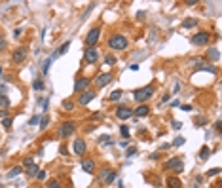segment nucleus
Here are the masks:
<instances>
[{
	"instance_id": "19",
	"label": "nucleus",
	"mask_w": 222,
	"mask_h": 188,
	"mask_svg": "<svg viewBox=\"0 0 222 188\" xmlns=\"http://www.w3.org/2000/svg\"><path fill=\"white\" fill-rule=\"evenodd\" d=\"M21 171H23V167H21V165L11 167V169L8 171V179H13V177H17V175H21Z\"/></svg>"
},
{
	"instance_id": "36",
	"label": "nucleus",
	"mask_w": 222,
	"mask_h": 188,
	"mask_svg": "<svg viewBox=\"0 0 222 188\" xmlns=\"http://www.w3.org/2000/svg\"><path fill=\"white\" fill-rule=\"evenodd\" d=\"M120 133H122L123 137L127 139V137H129V127H127V126H122V127H120Z\"/></svg>"
},
{
	"instance_id": "14",
	"label": "nucleus",
	"mask_w": 222,
	"mask_h": 188,
	"mask_svg": "<svg viewBox=\"0 0 222 188\" xmlns=\"http://www.w3.org/2000/svg\"><path fill=\"white\" fill-rule=\"evenodd\" d=\"M133 114L139 116V118H144V116L150 114V106H148V105H139L135 110H133Z\"/></svg>"
},
{
	"instance_id": "42",
	"label": "nucleus",
	"mask_w": 222,
	"mask_h": 188,
	"mask_svg": "<svg viewBox=\"0 0 222 188\" xmlns=\"http://www.w3.org/2000/svg\"><path fill=\"white\" fill-rule=\"evenodd\" d=\"M40 106H42V110H48V99H42V101H40Z\"/></svg>"
},
{
	"instance_id": "30",
	"label": "nucleus",
	"mask_w": 222,
	"mask_h": 188,
	"mask_svg": "<svg viewBox=\"0 0 222 188\" xmlns=\"http://www.w3.org/2000/svg\"><path fill=\"white\" fill-rule=\"evenodd\" d=\"M68 46H70V42H65V44H63V46H61V48H59V50H57V51H55V53H57V55H63V53H67V50H68Z\"/></svg>"
},
{
	"instance_id": "12",
	"label": "nucleus",
	"mask_w": 222,
	"mask_h": 188,
	"mask_svg": "<svg viewBox=\"0 0 222 188\" xmlns=\"http://www.w3.org/2000/svg\"><path fill=\"white\" fill-rule=\"evenodd\" d=\"M116 116H118L120 120H129L133 116V110L129 109V106H118V109H116Z\"/></svg>"
},
{
	"instance_id": "17",
	"label": "nucleus",
	"mask_w": 222,
	"mask_h": 188,
	"mask_svg": "<svg viewBox=\"0 0 222 188\" xmlns=\"http://www.w3.org/2000/svg\"><path fill=\"white\" fill-rule=\"evenodd\" d=\"M182 182H180L179 177H167V188H180Z\"/></svg>"
},
{
	"instance_id": "41",
	"label": "nucleus",
	"mask_w": 222,
	"mask_h": 188,
	"mask_svg": "<svg viewBox=\"0 0 222 188\" xmlns=\"http://www.w3.org/2000/svg\"><path fill=\"white\" fill-rule=\"evenodd\" d=\"M30 163H34V160H32V158H25V160H23V165H30Z\"/></svg>"
},
{
	"instance_id": "26",
	"label": "nucleus",
	"mask_w": 222,
	"mask_h": 188,
	"mask_svg": "<svg viewBox=\"0 0 222 188\" xmlns=\"http://www.w3.org/2000/svg\"><path fill=\"white\" fill-rule=\"evenodd\" d=\"M120 97H122V91H120V89H114L110 93V97H108V101H118Z\"/></svg>"
},
{
	"instance_id": "51",
	"label": "nucleus",
	"mask_w": 222,
	"mask_h": 188,
	"mask_svg": "<svg viewBox=\"0 0 222 188\" xmlns=\"http://www.w3.org/2000/svg\"><path fill=\"white\" fill-rule=\"evenodd\" d=\"M0 74H2V69H0Z\"/></svg>"
},
{
	"instance_id": "49",
	"label": "nucleus",
	"mask_w": 222,
	"mask_h": 188,
	"mask_svg": "<svg viewBox=\"0 0 222 188\" xmlns=\"http://www.w3.org/2000/svg\"><path fill=\"white\" fill-rule=\"evenodd\" d=\"M173 91H175V93H179V91H180V84H175V87H173Z\"/></svg>"
},
{
	"instance_id": "45",
	"label": "nucleus",
	"mask_w": 222,
	"mask_h": 188,
	"mask_svg": "<svg viewBox=\"0 0 222 188\" xmlns=\"http://www.w3.org/2000/svg\"><path fill=\"white\" fill-rule=\"evenodd\" d=\"M220 127H222V123H220V120H218V122H216V123H215V129H216V131H218V133H220V131H222V129H220Z\"/></svg>"
},
{
	"instance_id": "25",
	"label": "nucleus",
	"mask_w": 222,
	"mask_h": 188,
	"mask_svg": "<svg viewBox=\"0 0 222 188\" xmlns=\"http://www.w3.org/2000/svg\"><path fill=\"white\" fill-rule=\"evenodd\" d=\"M46 188H61V182H59L57 179H51V181H48Z\"/></svg>"
},
{
	"instance_id": "37",
	"label": "nucleus",
	"mask_w": 222,
	"mask_h": 188,
	"mask_svg": "<svg viewBox=\"0 0 222 188\" xmlns=\"http://www.w3.org/2000/svg\"><path fill=\"white\" fill-rule=\"evenodd\" d=\"M104 61H106V65H114V63H116V57H114V55H106V57H104Z\"/></svg>"
},
{
	"instance_id": "23",
	"label": "nucleus",
	"mask_w": 222,
	"mask_h": 188,
	"mask_svg": "<svg viewBox=\"0 0 222 188\" xmlns=\"http://www.w3.org/2000/svg\"><path fill=\"white\" fill-rule=\"evenodd\" d=\"M32 89H34V91H42L44 89V82L40 78H36L34 82H32Z\"/></svg>"
},
{
	"instance_id": "22",
	"label": "nucleus",
	"mask_w": 222,
	"mask_h": 188,
	"mask_svg": "<svg viewBox=\"0 0 222 188\" xmlns=\"http://www.w3.org/2000/svg\"><path fill=\"white\" fill-rule=\"evenodd\" d=\"M10 99H8V95H0V109H2V110H6L8 109V106H10Z\"/></svg>"
},
{
	"instance_id": "13",
	"label": "nucleus",
	"mask_w": 222,
	"mask_h": 188,
	"mask_svg": "<svg viewBox=\"0 0 222 188\" xmlns=\"http://www.w3.org/2000/svg\"><path fill=\"white\" fill-rule=\"evenodd\" d=\"M84 59H86L87 63H95L97 59H99V51L95 50V48H87V51H86V55H84Z\"/></svg>"
},
{
	"instance_id": "18",
	"label": "nucleus",
	"mask_w": 222,
	"mask_h": 188,
	"mask_svg": "<svg viewBox=\"0 0 222 188\" xmlns=\"http://www.w3.org/2000/svg\"><path fill=\"white\" fill-rule=\"evenodd\" d=\"M82 169L86 171V173H93V169H95L93 160H84V162H82Z\"/></svg>"
},
{
	"instance_id": "10",
	"label": "nucleus",
	"mask_w": 222,
	"mask_h": 188,
	"mask_svg": "<svg viewBox=\"0 0 222 188\" xmlns=\"http://www.w3.org/2000/svg\"><path fill=\"white\" fill-rule=\"evenodd\" d=\"M95 99V91L93 89H86V91H82V93H80V99H78V103L80 105H89L91 101H93Z\"/></svg>"
},
{
	"instance_id": "16",
	"label": "nucleus",
	"mask_w": 222,
	"mask_h": 188,
	"mask_svg": "<svg viewBox=\"0 0 222 188\" xmlns=\"http://www.w3.org/2000/svg\"><path fill=\"white\" fill-rule=\"evenodd\" d=\"M87 86H89V78H78V82L74 86V91H86Z\"/></svg>"
},
{
	"instance_id": "43",
	"label": "nucleus",
	"mask_w": 222,
	"mask_h": 188,
	"mask_svg": "<svg viewBox=\"0 0 222 188\" xmlns=\"http://www.w3.org/2000/svg\"><path fill=\"white\" fill-rule=\"evenodd\" d=\"M6 91H8V87L4 84H0V95H6Z\"/></svg>"
},
{
	"instance_id": "7",
	"label": "nucleus",
	"mask_w": 222,
	"mask_h": 188,
	"mask_svg": "<svg viewBox=\"0 0 222 188\" xmlns=\"http://www.w3.org/2000/svg\"><path fill=\"white\" fill-rule=\"evenodd\" d=\"M99 36H101V29L99 27H95V29H91L89 33H87V38H86V44L87 48H93L97 42H99Z\"/></svg>"
},
{
	"instance_id": "4",
	"label": "nucleus",
	"mask_w": 222,
	"mask_h": 188,
	"mask_svg": "<svg viewBox=\"0 0 222 188\" xmlns=\"http://www.w3.org/2000/svg\"><path fill=\"white\" fill-rule=\"evenodd\" d=\"M209 40H211V34L205 33V31H201V33H197V34L192 36V44L194 46H207Z\"/></svg>"
},
{
	"instance_id": "6",
	"label": "nucleus",
	"mask_w": 222,
	"mask_h": 188,
	"mask_svg": "<svg viewBox=\"0 0 222 188\" xmlns=\"http://www.w3.org/2000/svg\"><path fill=\"white\" fill-rule=\"evenodd\" d=\"M27 55H29V50H27L25 46H21V48H17V50L11 53V61L13 63H23L27 59Z\"/></svg>"
},
{
	"instance_id": "31",
	"label": "nucleus",
	"mask_w": 222,
	"mask_h": 188,
	"mask_svg": "<svg viewBox=\"0 0 222 188\" xmlns=\"http://www.w3.org/2000/svg\"><path fill=\"white\" fill-rule=\"evenodd\" d=\"M51 61H53V59H46V61H44V67H42V72L44 74H48V70H50V65H51Z\"/></svg>"
},
{
	"instance_id": "40",
	"label": "nucleus",
	"mask_w": 222,
	"mask_h": 188,
	"mask_svg": "<svg viewBox=\"0 0 222 188\" xmlns=\"http://www.w3.org/2000/svg\"><path fill=\"white\" fill-rule=\"evenodd\" d=\"M218 173H220V169H218V167H215V169L207 171V175H209V177H213V175H218Z\"/></svg>"
},
{
	"instance_id": "11",
	"label": "nucleus",
	"mask_w": 222,
	"mask_h": 188,
	"mask_svg": "<svg viewBox=\"0 0 222 188\" xmlns=\"http://www.w3.org/2000/svg\"><path fill=\"white\" fill-rule=\"evenodd\" d=\"M110 82H112V74H110V72L99 74V76L95 78V84H97V87H104V86H108Z\"/></svg>"
},
{
	"instance_id": "33",
	"label": "nucleus",
	"mask_w": 222,
	"mask_h": 188,
	"mask_svg": "<svg viewBox=\"0 0 222 188\" xmlns=\"http://www.w3.org/2000/svg\"><path fill=\"white\" fill-rule=\"evenodd\" d=\"M2 126L6 127V129H10V127H11V118H10V116H8V118H4V120H2Z\"/></svg>"
},
{
	"instance_id": "20",
	"label": "nucleus",
	"mask_w": 222,
	"mask_h": 188,
	"mask_svg": "<svg viewBox=\"0 0 222 188\" xmlns=\"http://www.w3.org/2000/svg\"><path fill=\"white\" fill-rule=\"evenodd\" d=\"M36 173H38V165H36V163L27 165V175H29V177H36Z\"/></svg>"
},
{
	"instance_id": "28",
	"label": "nucleus",
	"mask_w": 222,
	"mask_h": 188,
	"mask_svg": "<svg viewBox=\"0 0 222 188\" xmlns=\"http://www.w3.org/2000/svg\"><path fill=\"white\" fill-rule=\"evenodd\" d=\"M207 57H211V59H215V61H216V59L220 57V55H218V50H215V48H213V50H209L207 51Z\"/></svg>"
},
{
	"instance_id": "44",
	"label": "nucleus",
	"mask_w": 222,
	"mask_h": 188,
	"mask_svg": "<svg viewBox=\"0 0 222 188\" xmlns=\"http://www.w3.org/2000/svg\"><path fill=\"white\" fill-rule=\"evenodd\" d=\"M2 50H6V40L0 38V51H2Z\"/></svg>"
},
{
	"instance_id": "27",
	"label": "nucleus",
	"mask_w": 222,
	"mask_h": 188,
	"mask_svg": "<svg viewBox=\"0 0 222 188\" xmlns=\"http://www.w3.org/2000/svg\"><path fill=\"white\" fill-rule=\"evenodd\" d=\"M196 25H197V21H196V19H186V21L182 23V27H184V29H192V27H196Z\"/></svg>"
},
{
	"instance_id": "48",
	"label": "nucleus",
	"mask_w": 222,
	"mask_h": 188,
	"mask_svg": "<svg viewBox=\"0 0 222 188\" xmlns=\"http://www.w3.org/2000/svg\"><path fill=\"white\" fill-rule=\"evenodd\" d=\"M171 145H167V143H163V145H160V150H167Z\"/></svg>"
},
{
	"instance_id": "35",
	"label": "nucleus",
	"mask_w": 222,
	"mask_h": 188,
	"mask_svg": "<svg viewBox=\"0 0 222 188\" xmlns=\"http://www.w3.org/2000/svg\"><path fill=\"white\" fill-rule=\"evenodd\" d=\"M182 145H184V137H177L173 141V146H182Z\"/></svg>"
},
{
	"instance_id": "5",
	"label": "nucleus",
	"mask_w": 222,
	"mask_h": 188,
	"mask_svg": "<svg viewBox=\"0 0 222 188\" xmlns=\"http://www.w3.org/2000/svg\"><path fill=\"white\" fill-rule=\"evenodd\" d=\"M116 171H112V169H104V171H101V175H99V182L101 184H110V182H114L116 181Z\"/></svg>"
},
{
	"instance_id": "24",
	"label": "nucleus",
	"mask_w": 222,
	"mask_h": 188,
	"mask_svg": "<svg viewBox=\"0 0 222 188\" xmlns=\"http://www.w3.org/2000/svg\"><path fill=\"white\" fill-rule=\"evenodd\" d=\"M63 109L67 110V112H70V110H74V103H72L70 99H65L63 101Z\"/></svg>"
},
{
	"instance_id": "34",
	"label": "nucleus",
	"mask_w": 222,
	"mask_h": 188,
	"mask_svg": "<svg viewBox=\"0 0 222 188\" xmlns=\"http://www.w3.org/2000/svg\"><path fill=\"white\" fill-rule=\"evenodd\" d=\"M46 171H44V169H38V173H36V179H38V181H44V179H46Z\"/></svg>"
},
{
	"instance_id": "1",
	"label": "nucleus",
	"mask_w": 222,
	"mask_h": 188,
	"mask_svg": "<svg viewBox=\"0 0 222 188\" xmlns=\"http://www.w3.org/2000/svg\"><path fill=\"white\" fill-rule=\"evenodd\" d=\"M108 48L110 50H116V51H122L127 48V38L123 34H114V36L108 38Z\"/></svg>"
},
{
	"instance_id": "9",
	"label": "nucleus",
	"mask_w": 222,
	"mask_h": 188,
	"mask_svg": "<svg viewBox=\"0 0 222 188\" xmlns=\"http://www.w3.org/2000/svg\"><path fill=\"white\" fill-rule=\"evenodd\" d=\"M163 169H175V171H182V158H171L163 163Z\"/></svg>"
},
{
	"instance_id": "15",
	"label": "nucleus",
	"mask_w": 222,
	"mask_h": 188,
	"mask_svg": "<svg viewBox=\"0 0 222 188\" xmlns=\"http://www.w3.org/2000/svg\"><path fill=\"white\" fill-rule=\"evenodd\" d=\"M86 148H87V146H86V143H84L82 139H76V141H74V152H76L78 156L86 154Z\"/></svg>"
},
{
	"instance_id": "52",
	"label": "nucleus",
	"mask_w": 222,
	"mask_h": 188,
	"mask_svg": "<svg viewBox=\"0 0 222 188\" xmlns=\"http://www.w3.org/2000/svg\"><path fill=\"white\" fill-rule=\"evenodd\" d=\"M0 188H2V184H0Z\"/></svg>"
},
{
	"instance_id": "2",
	"label": "nucleus",
	"mask_w": 222,
	"mask_h": 188,
	"mask_svg": "<svg viewBox=\"0 0 222 188\" xmlns=\"http://www.w3.org/2000/svg\"><path fill=\"white\" fill-rule=\"evenodd\" d=\"M152 95H154V87H152V86H144V87H139V89H135V93H133V99H135L137 103H144L146 99H150Z\"/></svg>"
},
{
	"instance_id": "50",
	"label": "nucleus",
	"mask_w": 222,
	"mask_h": 188,
	"mask_svg": "<svg viewBox=\"0 0 222 188\" xmlns=\"http://www.w3.org/2000/svg\"><path fill=\"white\" fill-rule=\"evenodd\" d=\"M182 110H186V112H190V110H192V106H190V105H182Z\"/></svg>"
},
{
	"instance_id": "38",
	"label": "nucleus",
	"mask_w": 222,
	"mask_h": 188,
	"mask_svg": "<svg viewBox=\"0 0 222 188\" xmlns=\"http://www.w3.org/2000/svg\"><path fill=\"white\" fill-rule=\"evenodd\" d=\"M135 152H137V148H135V146H127V150H126V156L129 158V156H133Z\"/></svg>"
},
{
	"instance_id": "8",
	"label": "nucleus",
	"mask_w": 222,
	"mask_h": 188,
	"mask_svg": "<svg viewBox=\"0 0 222 188\" xmlns=\"http://www.w3.org/2000/svg\"><path fill=\"white\" fill-rule=\"evenodd\" d=\"M76 131V123L74 122H65L61 127H59V137H70Z\"/></svg>"
},
{
	"instance_id": "39",
	"label": "nucleus",
	"mask_w": 222,
	"mask_h": 188,
	"mask_svg": "<svg viewBox=\"0 0 222 188\" xmlns=\"http://www.w3.org/2000/svg\"><path fill=\"white\" fill-rule=\"evenodd\" d=\"M40 122V116H32V118L29 120V123H30V126H34V123H38Z\"/></svg>"
},
{
	"instance_id": "32",
	"label": "nucleus",
	"mask_w": 222,
	"mask_h": 188,
	"mask_svg": "<svg viewBox=\"0 0 222 188\" xmlns=\"http://www.w3.org/2000/svg\"><path fill=\"white\" fill-rule=\"evenodd\" d=\"M48 123H50V118H48V116H44V118L40 120V129H46Z\"/></svg>"
},
{
	"instance_id": "46",
	"label": "nucleus",
	"mask_w": 222,
	"mask_h": 188,
	"mask_svg": "<svg viewBox=\"0 0 222 188\" xmlns=\"http://www.w3.org/2000/svg\"><path fill=\"white\" fill-rule=\"evenodd\" d=\"M196 122H197V123H199V126H201V123H205V122H207V120H205V118H203V116H199V118H197V120H196Z\"/></svg>"
},
{
	"instance_id": "3",
	"label": "nucleus",
	"mask_w": 222,
	"mask_h": 188,
	"mask_svg": "<svg viewBox=\"0 0 222 188\" xmlns=\"http://www.w3.org/2000/svg\"><path fill=\"white\" fill-rule=\"evenodd\" d=\"M192 65H194V69H196V70H209V72H213V74L216 72V69L211 65V63L203 61V59H199V57H196V59H194V61H192Z\"/></svg>"
},
{
	"instance_id": "29",
	"label": "nucleus",
	"mask_w": 222,
	"mask_h": 188,
	"mask_svg": "<svg viewBox=\"0 0 222 188\" xmlns=\"http://www.w3.org/2000/svg\"><path fill=\"white\" fill-rule=\"evenodd\" d=\"M99 143H101V145H104V146H110L112 145V141H110V137H108V135H103V137L99 139Z\"/></svg>"
},
{
	"instance_id": "21",
	"label": "nucleus",
	"mask_w": 222,
	"mask_h": 188,
	"mask_svg": "<svg viewBox=\"0 0 222 188\" xmlns=\"http://www.w3.org/2000/svg\"><path fill=\"white\" fill-rule=\"evenodd\" d=\"M209 156H211V148H209V146H203L201 152H199V160H201V162H205Z\"/></svg>"
},
{
	"instance_id": "47",
	"label": "nucleus",
	"mask_w": 222,
	"mask_h": 188,
	"mask_svg": "<svg viewBox=\"0 0 222 188\" xmlns=\"http://www.w3.org/2000/svg\"><path fill=\"white\" fill-rule=\"evenodd\" d=\"M173 127H175V129H180V127H182V123H180V122H173Z\"/></svg>"
}]
</instances>
